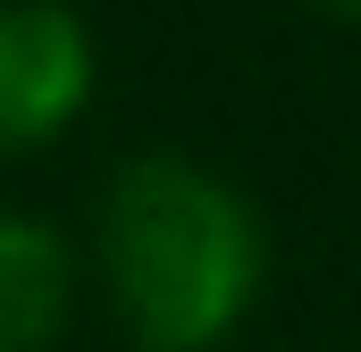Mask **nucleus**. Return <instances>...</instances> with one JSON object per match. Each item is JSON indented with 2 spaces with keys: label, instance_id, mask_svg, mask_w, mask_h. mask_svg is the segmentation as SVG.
<instances>
[{
  "label": "nucleus",
  "instance_id": "obj_3",
  "mask_svg": "<svg viewBox=\"0 0 361 352\" xmlns=\"http://www.w3.org/2000/svg\"><path fill=\"white\" fill-rule=\"evenodd\" d=\"M68 310V252L51 244L42 218L8 210L0 218V344L8 352H34Z\"/></svg>",
  "mask_w": 361,
  "mask_h": 352
},
{
  "label": "nucleus",
  "instance_id": "obj_2",
  "mask_svg": "<svg viewBox=\"0 0 361 352\" xmlns=\"http://www.w3.org/2000/svg\"><path fill=\"white\" fill-rule=\"evenodd\" d=\"M85 92V34L59 0H8L0 17V134H42Z\"/></svg>",
  "mask_w": 361,
  "mask_h": 352
},
{
  "label": "nucleus",
  "instance_id": "obj_4",
  "mask_svg": "<svg viewBox=\"0 0 361 352\" xmlns=\"http://www.w3.org/2000/svg\"><path fill=\"white\" fill-rule=\"evenodd\" d=\"M336 8H361V0H336Z\"/></svg>",
  "mask_w": 361,
  "mask_h": 352
},
{
  "label": "nucleus",
  "instance_id": "obj_1",
  "mask_svg": "<svg viewBox=\"0 0 361 352\" xmlns=\"http://www.w3.org/2000/svg\"><path fill=\"white\" fill-rule=\"evenodd\" d=\"M101 260L143 344L193 352L244 310L261 244H252L244 201L219 176H202L177 151H143L101 193Z\"/></svg>",
  "mask_w": 361,
  "mask_h": 352
}]
</instances>
